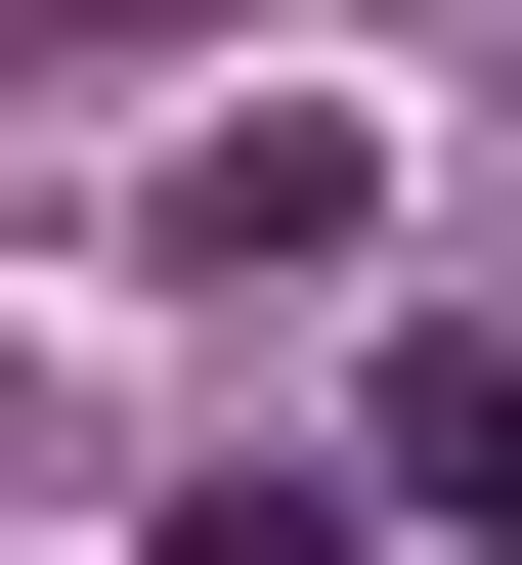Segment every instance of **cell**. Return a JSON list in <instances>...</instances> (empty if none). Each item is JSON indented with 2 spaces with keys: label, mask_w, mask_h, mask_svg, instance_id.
<instances>
[{
  "label": "cell",
  "mask_w": 522,
  "mask_h": 565,
  "mask_svg": "<svg viewBox=\"0 0 522 565\" xmlns=\"http://www.w3.org/2000/svg\"><path fill=\"white\" fill-rule=\"evenodd\" d=\"M392 479H436V522H522V349H392Z\"/></svg>",
  "instance_id": "cell-1"
}]
</instances>
